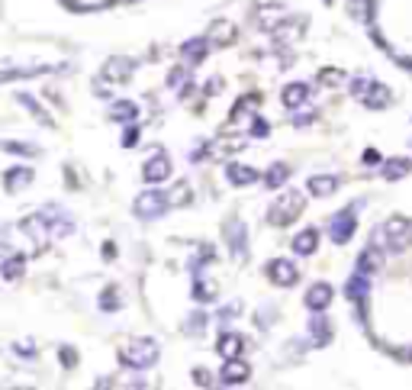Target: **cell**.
Wrapping results in <instances>:
<instances>
[{
	"label": "cell",
	"mask_w": 412,
	"mask_h": 390,
	"mask_svg": "<svg viewBox=\"0 0 412 390\" xmlns=\"http://www.w3.org/2000/svg\"><path fill=\"white\" fill-rule=\"evenodd\" d=\"M120 361L126 367H136V371H146L158 361V342L155 339H132L126 348L120 352Z\"/></svg>",
	"instance_id": "cell-1"
},
{
	"label": "cell",
	"mask_w": 412,
	"mask_h": 390,
	"mask_svg": "<svg viewBox=\"0 0 412 390\" xmlns=\"http://www.w3.org/2000/svg\"><path fill=\"white\" fill-rule=\"evenodd\" d=\"M306 207V197L300 191H287L283 197H277L274 203H271V210H267V220L274 222V226H290V222H297V216L303 213Z\"/></svg>",
	"instance_id": "cell-2"
},
{
	"label": "cell",
	"mask_w": 412,
	"mask_h": 390,
	"mask_svg": "<svg viewBox=\"0 0 412 390\" xmlns=\"http://www.w3.org/2000/svg\"><path fill=\"white\" fill-rule=\"evenodd\" d=\"M364 207V203H352V207H345L342 213H335L332 220H328V236H332V242L335 245H345L348 239L354 236V229H358V222H354V216H358V210Z\"/></svg>",
	"instance_id": "cell-3"
},
{
	"label": "cell",
	"mask_w": 412,
	"mask_h": 390,
	"mask_svg": "<svg viewBox=\"0 0 412 390\" xmlns=\"http://www.w3.org/2000/svg\"><path fill=\"white\" fill-rule=\"evenodd\" d=\"M132 210H136L139 220H158V216L168 210V194H161V191H142L136 197V203H132Z\"/></svg>",
	"instance_id": "cell-4"
},
{
	"label": "cell",
	"mask_w": 412,
	"mask_h": 390,
	"mask_svg": "<svg viewBox=\"0 0 412 390\" xmlns=\"http://www.w3.org/2000/svg\"><path fill=\"white\" fill-rule=\"evenodd\" d=\"M303 32H306V20H303V16H283L281 26H277L271 36H274L277 46H297L300 39H303Z\"/></svg>",
	"instance_id": "cell-5"
},
{
	"label": "cell",
	"mask_w": 412,
	"mask_h": 390,
	"mask_svg": "<svg viewBox=\"0 0 412 390\" xmlns=\"http://www.w3.org/2000/svg\"><path fill=\"white\" fill-rule=\"evenodd\" d=\"M226 242H229V249L236 252L238 261L248 258V229H245V222L242 220H229L226 222Z\"/></svg>",
	"instance_id": "cell-6"
},
{
	"label": "cell",
	"mask_w": 412,
	"mask_h": 390,
	"mask_svg": "<svg viewBox=\"0 0 412 390\" xmlns=\"http://www.w3.org/2000/svg\"><path fill=\"white\" fill-rule=\"evenodd\" d=\"M267 277H271V284H277V287H293V284L300 281V271H297L293 261L274 258L271 265H267Z\"/></svg>",
	"instance_id": "cell-7"
},
{
	"label": "cell",
	"mask_w": 412,
	"mask_h": 390,
	"mask_svg": "<svg viewBox=\"0 0 412 390\" xmlns=\"http://www.w3.org/2000/svg\"><path fill=\"white\" fill-rule=\"evenodd\" d=\"M335 300V287L326 281H316L309 291H306V310H313V313H326L328 303Z\"/></svg>",
	"instance_id": "cell-8"
},
{
	"label": "cell",
	"mask_w": 412,
	"mask_h": 390,
	"mask_svg": "<svg viewBox=\"0 0 412 390\" xmlns=\"http://www.w3.org/2000/svg\"><path fill=\"white\" fill-rule=\"evenodd\" d=\"M248 377H252V367H248V361H242V355L226 358V365H222V371H219V381L226 384V387H232V384H245Z\"/></svg>",
	"instance_id": "cell-9"
},
{
	"label": "cell",
	"mask_w": 412,
	"mask_h": 390,
	"mask_svg": "<svg viewBox=\"0 0 412 390\" xmlns=\"http://www.w3.org/2000/svg\"><path fill=\"white\" fill-rule=\"evenodd\" d=\"M142 177H146L148 184H161L171 177V158L165 152H155L152 158L146 161V168H142Z\"/></svg>",
	"instance_id": "cell-10"
},
{
	"label": "cell",
	"mask_w": 412,
	"mask_h": 390,
	"mask_svg": "<svg viewBox=\"0 0 412 390\" xmlns=\"http://www.w3.org/2000/svg\"><path fill=\"white\" fill-rule=\"evenodd\" d=\"M283 7L281 4H261L258 10H255V26H258L261 32H274L277 26H281V20H283Z\"/></svg>",
	"instance_id": "cell-11"
},
{
	"label": "cell",
	"mask_w": 412,
	"mask_h": 390,
	"mask_svg": "<svg viewBox=\"0 0 412 390\" xmlns=\"http://www.w3.org/2000/svg\"><path fill=\"white\" fill-rule=\"evenodd\" d=\"M132 71H136V61H132V58H122V55H116V58H110L107 65H103V77H107V81H113V84L129 81Z\"/></svg>",
	"instance_id": "cell-12"
},
{
	"label": "cell",
	"mask_w": 412,
	"mask_h": 390,
	"mask_svg": "<svg viewBox=\"0 0 412 390\" xmlns=\"http://www.w3.org/2000/svg\"><path fill=\"white\" fill-rule=\"evenodd\" d=\"M232 39H236V23H232V20H213V23H210V30H206V42H210V46H229Z\"/></svg>",
	"instance_id": "cell-13"
},
{
	"label": "cell",
	"mask_w": 412,
	"mask_h": 390,
	"mask_svg": "<svg viewBox=\"0 0 412 390\" xmlns=\"http://www.w3.org/2000/svg\"><path fill=\"white\" fill-rule=\"evenodd\" d=\"M332 336H335V326H332V322H328L322 313H316L313 320H309V345L322 348V345L332 342Z\"/></svg>",
	"instance_id": "cell-14"
},
{
	"label": "cell",
	"mask_w": 412,
	"mask_h": 390,
	"mask_svg": "<svg viewBox=\"0 0 412 390\" xmlns=\"http://www.w3.org/2000/svg\"><path fill=\"white\" fill-rule=\"evenodd\" d=\"M361 103H364L367 110H383V107H390V103H393V91L374 81V84L367 87L364 97H361Z\"/></svg>",
	"instance_id": "cell-15"
},
{
	"label": "cell",
	"mask_w": 412,
	"mask_h": 390,
	"mask_svg": "<svg viewBox=\"0 0 412 390\" xmlns=\"http://www.w3.org/2000/svg\"><path fill=\"white\" fill-rule=\"evenodd\" d=\"M306 191L313 194V197H332L338 191V177L335 175H313L306 181Z\"/></svg>",
	"instance_id": "cell-16"
},
{
	"label": "cell",
	"mask_w": 412,
	"mask_h": 390,
	"mask_svg": "<svg viewBox=\"0 0 412 390\" xmlns=\"http://www.w3.org/2000/svg\"><path fill=\"white\" fill-rule=\"evenodd\" d=\"M306 100H309V87L300 84V81L287 84V87H283V94H281V103H283L287 110H300Z\"/></svg>",
	"instance_id": "cell-17"
},
{
	"label": "cell",
	"mask_w": 412,
	"mask_h": 390,
	"mask_svg": "<svg viewBox=\"0 0 412 390\" xmlns=\"http://www.w3.org/2000/svg\"><path fill=\"white\" fill-rule=\"evenodd\" d=\"M412 171V158H406V155H397V158H387L380 165V175L387 177V181H399V177H406Z\"/></svg>",
	"instance_id": "cell-18"
},
{
	"label": "cell",
	"mask_w": 412,
	"mask_h": 390,
	"mask_svg": "<svg viewBox=\"0 0 412 390\" xmlns=\"http://www.w3.org/2000/svg\"><path fill=\"white\" fill-rule=\"evenodd\" d=\"M32 184V168H26V165H20V168H10L7 175H4V187H7L10 194L13 191H23V187H30Z\"/></svg>",
	"instance_id": "cell-19"
},
{
	"label": "cell",
	"mask_w": 412,
	"mask_h": 390,
	"mask_svg": "<svg viewBox=\"0 0 412 390\" xmlns=\"http://www.w3.org/2000/svg\"><path fill=\"white\" fill-rule=\"evenodd\" d=\"M226 177H229L232 187H248V184H255L261 175L255 168H248V165H229V168H226Z\"/></svg>",
	"instance_id": "cell-20"
},
{
	"label": "cell",
	"mask_w": 412,
	"mask_h": 390,
	"mask_svg": "<svg viewBox=\"0 0 412 390\" xmlns=\"http://www.w3.org/2000/svg\"><path fill=\"white\" fill-rule=\"evenodd\" d=\"M316 249H319V232L316 229H303V232H297L293 236V252L297 255H316Z\"/></svg>",
	"instance_id": "cell-21"
},
{
	"label": "cell",
	"mask_w": 412,
	"mask_h": 390,
	"mask_svg": "<svg viewBox=\"0 0 412 390\" xmlns=\"http://www.w3.org/2000/svg\"><path fill=\"white\" fill-rule=\"evenodd\" d=\"M206 49H210L206 39H191V42H184L181 46V58L187 61V65H200V61L206 58Z\"/></svg>",
	"instance_id": "cell-22"
},
{
	"label": "cell",
	"mask_w": 412,
	"mask_h": 390,
	"mask_svg": "<svg viewBox=\"0 0 412 390\" xmlns=\"http://www.w3.org/2000/svg\"><path fill=\"white\" fill-rule=\"evenodd\" d=\"M216 352H219L222 358H236V355H242V336L226 329L219 336V342H216Z\"/></svg>",
	"instance_id": "cell-23"
},
{
	"label": "cell",
	"mask_w": 412,
	"mask_h": 390,
	"mask_svg": "<svg viewBox=\"0 0 412 390\" xmlns=\"http://www.w3.org/2000/svg\"><path fill=\"white\" fill-rule=\"evenodd\" d=\"M110 120H116V122H136L139 120V107L132 103V100H116L113 110H110Z\"/></svg>",
	"instance_id": "cell-24"
},
{
	"label": "cell",
	"mask_w": 412,
	"mask_h": 390,
	"mask_svg": "<svg viewBox=\"0 0 412 390\" xmlns=\"http://www.w3.org/2000/svg\"><path fill=\"white\" fill-rule=\"evenodd\" d=\"M216 294H219L216 281H203V275H197V284H193V300H197V303H210V300H216Z\"/></svg>",
	"instance_id": "cell-25"
},
{
	"label": "cell",
	"mask_w": 412,
	"mask_h": 390,
	"mask_svg": "<svg viewBox=\"0 0 412 390\" xmlns=\"http://www.w3.org/2000/svg\"><path fill=\"white\" fill-rule=\"evenodd\" d=\"M290 181V168H287V165H283V161H277V165H271V168H267V175H264V184L267 187H283V184Z\"/></svg>",
	"instance_id": "cell-26"
},
{
	"label": "cell",
	"mask_w": 412,
	"mask_h": 390,
	"mask_svg": "<svg viewBox=\"0 0 412 390\" xmlns=\"http://www.w3.org/2000/svg\"><path fill=\"white\" fill-rule=\"evenodd\" d=\"M367 281H371L367 275H354L352 281H348L345 294H348V300H352V303H361V300H367Z\"/></svg>",
	"instance_id": "cell-27"
},
{
	"label": "cell",
	"mask_w": 412,
	"mask_h": 390,
	"mask_svg": "<svg viewBox=\"0 0 412 390\" xmlns=\"http://www.w3.org/2000/svg\"><path fill=\"white\" fill-rule=\"evenodd\" d=\"M377 268H380V249H374V245H371V249H367V252L358 258V275L371 277Z\"/></svg>",
	"instance_id": "cell-28"
},
{
	"label": "cell",
	"mask_w": 412,
	"mask_h": 390,
	"mask_svg": "<svg viewBox=\"0 0 412 390\" xmlns=\"http://www.w3.org/2000/svg\"><path fill=\"white\" fill-rule=\"evenodd\" d=\"M191 200H193L191 184H187V181H181V184H177V187H174V191L168 194V207H187Z\"/></svg>",
	"instance_id": "cell-29"
},
{
	"label": "cell",
	"mask_w": 412,
	"mask_h": 390,
	"mask_svg": "<svg viewBox=\"0 0 412 390\" xmlns=\"http://www.w3.org/2000/svg\"><path fill=\"white\" fill-rule=\"evenodd\" d=\"M23 271H26V258H23V255H10V258L4 261V277H7V281L23 277Z\"/></svg>",
	"instance_id": "cell-30"
},
{
	"label": "cell",
	"mask_w": 412,
	"mask_h": 390,
	"mask_svg": "<svg viewBox=\"0 0 412 390\" xmlns=\"http://www.w3.org/2000/svg\"><path fill=\"white\" fill-rule=\"evenodd\" d=\"M122 300H120V291L116 287H107V291L100 294V310H107V313H113V310H120Z\"/></svg>",
	"instance_id": "cell-31"
},
{
	"label": "cell",
	"mask_w": 412,
	"mask_h": 390,
	"mask_svg": "<svg viewBox=\"0 0 412 390\" xmlns=\"http://www.w3.org/2000/svg\"><path fill=\"white\" fill-rule=\"evenodd\" d=\"M345 81V75L338 68H322L319 71V84H326V87H335V84H342Z\"/></svg>",
	"instance_id": "cell-32"
},
{
	"label": "cell",
	"mask_w": 412,
	"mask_h": 390,
	"mask_svg": "<svg viewBox=\"0 0 412 390\" xmlns=\"http://www.w3.org/2000/svg\"><path fill=\"white\" fill-rule=\"evenodd\" d=\"M206 322H210L206 320V313H200L197 310V313L187 320V332H191V336H200V332H206Z\"/></svg>",
	"instance_id": "cell-33"
},
{
	"label": "cell",
	"mask_w": 412,
	"mask_h": 390,
	"mask_svg": "<svg viewBox=\"0 0 412 390\" xmlns=\"http://www.w3.org/2000/svg\"><path fill=\"white\" fill-rule=\"evenodd\" d=\"M187 77H191V71H187V68H174L168 75V84L174 87V91H177V87H187Z\"/></svg>",
	"instance_id": "cell-34"
},
{
	"label": "cell",
	"mask_w": 412,
	"mask_h": 390,
	"mask_svg": "<svg viewBox=\"0 0 412 390\" xmlns=\"http://www.w3.org/2000/svg\"><path fill=\"white\" fill-rule=\"evenodd\" d=\"M352 13L358 20H371V0H352Z\"/></svg>",
	"instance_id": "cell-35"
},
{
	"label": "cell",
	"mask_w": 412,
	"mask_h": 390,
	"mask_svg": "<svg viewBox=\"0 0 412 390\" xmlns=\"http://www.w3.org/2000/svg\"><path fill=\"white\" fill-rule=\"evenodd\" d=\"M371 84H374L371 77H354V81H352V94L361 100V97H364V94H367V87H371Z\"/></svg>",
	"instance_id": "cell-36"
},
{
	"label": "cell",
	"mask_w": 412,
	"mask_h": 390,
	"mask_svg": "<svg viewBox=\"0 0 412 390\" xmlns=\"http://www.w3.org/2000/svg\"><path fill=\"white\" fill-rule=\"evenodd\" d=\"M4 149H7V152H16V155H36V149H32L30 142H4Z\"/></svg>",
	"instance_id": "cell-37"
},
{
	"label": "cell",
	"mask_w": 412,
	"mask_h": 390,
	"mask_svg": "<svg viewBox=\"0 0 412 390\" xmlns=\"http://www.w3.org/2000/svg\"><path fill=\"white\" fill-rule=\"evenodd\" d=\"M193 384H197V387H213V375H210L206 367H197V371H193Z\"/></svg>",
	"instance_id": "cell-38"
},
{
	"label": "cell",
	"mask_w": 412,
	"mask_h": 390,
	"mask_svg": "<svg viewBox=\"0 0 412 390\" xmlns=\"http://www.w3.org/2000/svg\"><path fill=\"white\" fill-rule=\"evenodd\" d=\"M58 358H61V365H65V367H75L77 365V355H75V348H71V345H65V348H61Z\"/></svg>",
	"instance_id": "cell-39"
},
{
	"label": "cell",
	"mask_w": 412,
	"mask_h": 390,
	"mask_svg": "<svg viewBox=\"0 0 412 390\" xmlns=\"http://www.w3.org/2000/svg\"><path fill=\"white\" fill-rule=\"evenodd\" d=\"M136 139H139V130H136V126L129 122V130H126V136H122V146H126V149H132V146H136Z\"/></svg>",
	"instance_id": "cell-40"
},
{
	"label": "cell",
	"mask_w": 412,
	"mask_h": 390,
	"mask_svg": "<svg viewBox=\"0 0 412 390\" xmlns=\"http://www.w3.org/2000/svg\"><path fill=\"white\" fill-rule=\"evenodd\" d=\"M252 136H267V122L261 120V116H255V122H252Z\"/></svg>",
	"instance_id": "cell-41"
},
{
	"label": "cell",
	"mask_w": 412,
	"mask_h": 390,
	"mask_svg": "<svg viewBox=\"0 0 412 390\" xmlns=\"http://www.w3.org/2000/svg\"><path fill=\"white\" fill-rule=\"evenodd\" d=\"M13 352L20 355V358H32V342H20V345L13 348Z\"/></svg>",
	"instance_id": "cell-42"
},
{
	"label": "cell",
	"mask_w": 412,
	"mask_h": 390,
	"mask_svg": "<svg viewBox=\"0 0 412 390\" xmlns=\"http://www.w3.org/2000/svg\"><path fill=\"white\" fill-rule=\"evenodd\" d=\"M242 313V303H232V306H222V320H229V316H238Z\"/></svg>",
	"instance_id": "cell-43"
},
{
	"label": "cell",
	"mask_w": 412,
	"mask_h": 390,
	"mask_svg": "<svg viewBox=\"0 0 412 390\" xmlns=\"http://www.w3.org/2000/svg\"><path fill=\"white\" fill-rule=\"evenodd\" d=\"M271 316H274V310H264L261 316H255V322H258L261 329H267V320H271Z\"/></svg>",
	"instance_id": "cell-44"
},
{
	"label": "cell",
	"mask_w": 412,
	"mask_h": 390,
	"mask_svg": "<svg viewBox=\"0 0 412 390\" xmlns=\"http://www.w3.org/2000/svg\"><path fill=\"white\" fill-rule=\"evenodd\" d=\"M113 255H116V245L107 242V245H103V258H113Z\"/></svg>",
	"instance_id": "cell-45"
},
{
	"label": "cell",
	"mask_w": 412,
	"mask_h": 390,
	"mask_svg": "<svg viewBox=\"0 0 412 390\" xmlns=\"http://www.w3.org/2000/svg\"><path fill=\"white\" fill-rule=\"evenodd\" d=\"M293 122H297V126H306V122H313V113H309V116H306V113H300Z\"/></svg>",
	"instance_id": "cell-46"
},
{
	"label": "cell",
	"mask_w": 412,
	"mask_h": 390,
	"mask_svg": "<svg viewBox=\"0 0 412 390\" xmlns=\"http://www.w3.org/2000/svg\"><path fill=\"white\" fill-rule=\"evenodd\" d=\"M4 236H7V232L0 229V252H4V249H7V245H4Z\"/></svg>",
	"instance_id": "cell-47"
}]
</instances>
